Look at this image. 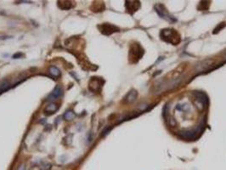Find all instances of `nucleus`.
<instances>
[{
  "label": "nucleus",
  "mask_w": 226,
  "mask_h": 170,
  "mask_svg": "<svg viewBox=\"0 0 226 170\" xmlns=\"http://www.w3.org/2000/svg\"><path fill=\"white\" fill-rule=\"evenodd\" d=\"M161 39L168 44L178 45L181 42V36L179 32L173 28H165L160 32Z\"/></svg>",
  "instance_id": "1"
},
{
  "label": "nucleus",
  "mask_w": 226,
  "mask_h": 170,
  "mask_svg": "<svg viewBox=\"0 0 226 170\" xmlns=\"http://www.w3.org/2000/svg\"><path fill=\"white\" fill-rule=\"evenodd\" d=\"M145 54V49L143 48L140 44L134 42L132 43L129 46V60L131 64H136L141 59Z\"/></svg>",
  "instance_id": "2"
},
{
  "label": "nucleus",
  "mask_w": 226,
  "mask_h": 170,
  "mask_svg": "<svg viewBox=\"0 0 226 170\" xmlns=\"http://www.w3.org/2000/svg\"><path fill=\"white\" fill-rule=\"evenodd\" d=\"M98 28L102 34L106 36H110L115 32H118L120 31L119 27H117L111 23H103L98 26Z\"/></svg>",
  "instance_id": "3"
},
{
  "label": "nucleus",
  "mask_w": 226,
  "mask_h": 170,
  "mask_svg": "<svg viewBox=\"0 0 226 170\" xmlns=\"http://www.w3.org/2000/svg\"><path fill=\"white\" fill-rule=\"evenodd\" d=\"M105 83L104 79L98 77H93L89 82V89L93 93L100 92Z\"/></svg>",
  "instance_id": "4"
},
{
  "label": "nucleus",
  "mask_w": 226,
  "mask_h": 170,
  "mask_svg": "<svg viewBox=\"0 0 226 170\" xmlns=\"http://www.w3.org/2000/svg\"><path fill=\"white\" fill-rule=\"evenodd\" d=\"M155 9L156 10L157 14L159 15L163 19H166L167 21H169V22H174L175 19L169 14V12L167 10V9L165 8V6L162 4H157V5L155 6Z\"/></svg>",
  "instance_id": "5"
},
{
  "label": "nucleus",
  "mask_w": 226,
  "mask_h": 170,
  "mask_svg": "<svg viewBox=\"0 0 226 170\" xmlns=\"http://www.w3.org/2000/svg\"><path fill=\"white\" fill-rule=\"evenodd\" d=\"M75 55L77 58V61H79L80 65L84 70H95V69H97V66H94L93 64H91L89 61V60L87 59V57L84 56V55H82V54L77 55V54H75Z\"/></svg>",
  "instance_id": "6"
},
{
  "label": "nucleus",
  "mask_w": 226,
  "mask_h": 170,
  "mask_svg": "<svg viewBox=\"0 0 226 170\" xmlns=\"http://www.w3.org/2000/svg\"><path fill=\"white\" fill-rule=\"evenodd\" d=\"M125 7L128 12L130 14H133L140 8V2L139 1H126Z\"/></svg>",
  "instance_id": "7"
},
{
  "label": "nucleus",
  "mask_w": 226,
  "mask_h": 170,
  "mask_svg": "<svg viewBox=\"0 0 226 170\" xmlns=\"http://www.w3.org/2000/svg\"><path fill=\"white\" fill-rule=\"evenodd\" d=\"M138 96V92L135 90V89H132L131 91H129L128 93V95L125 96L124 99H123V102L125 104H130V103H133L134 102L136 99H137Z\"/></svg>",
  "instance_id": "8"
},
{
  "label": "nucleus",
  "mask_w": 226,
  "mask_h": 170,
  "mask_svg": "<svg viewBox=\"0 0 226 170\" xmlns=\"http://www.w3.org/2000/svg\"><path fill=\"white\" fill-rule=\"evenodd\" d=\"M194 96L195 97V99L198 100L199 102H201L202 105H207L208 102V96L206 95V94H204L203 92H199L195 91L194 92Z\"/></svg>",
  "instance_id": "9"
},
{
  "label": "nucleus",
  "mask_w": 226,
  "mask_h": 170,
  "mask_svg": "<svg viewBox=\"0 0 226 170\" xmlns=\"http://www.w3.org/2000/svg\"><path fill=\"white\" fill-rule=\"evenodd\" d=\"M73 3L71 1H58V6L60 9H63V10H68L73 8Z\"/></svg>",
  "instance_id": "10"
},
{
  "label": "nucleus",
  "mask_w": 226,
  "mask_h": 170,
  "mask_svg": "<svg viewBox=\"0 0 226 170\" xmlns=\"http://www.w3.org/2000/svg\"><path fill=\"white\" fill-rule=\"evenodd\" d=\"M213 61H212V60H207V61H202L201 63H200L199 65H197L196 70L200 71V72L205 71L206 69H208L210 65H213Z\"/></svg>",
  "instance_id": "11"
},
{
  "label": "nucleus",
  "mask_w": 226,
  "mask_h": 170,
  "mask_svg": "<svg viewBox=\"0 0 226 170\" xmlns=\"http://www.w3.org/2000/svg\"><path fill=\"white\" fill-rule=\"evenodd\" d=\"M59 107L58 105L55 104V103H49V105L46 106V108L44 109V112L45 114H53L55 112H57Z\"/></svg>",
  "instance_id": "12"
},
{
  "label": "nucleus",
  "mask_w": 226,
  "mask_h": 170,
  "mask_svg": "<svg viewBox=\"0 0 226 170\" xmlns=\"http://www.w3.org/2000/svg\"><path fill=\"white\" fill-rule=\"evenodd\" d=\"M62 93H63L62 88L61 87L60 85H58V86H56L55 88L54 89L53 93L49 95L48 100H51V99H54V98H58V97H60V96L62 95Z\"/></svg>",
  "instance_id": "13"
},
{
  "label": "nucleus",
  "mask_w": 226,
  "mask_h": 170,
  "mask_svg": "<svg viewBox=\"0 0 226 170\" xmlns=\"http://www.w3.org/2000/svg\"><path fill=\"white\" fill-rule=\"evenodd\" d=\"M49 72L51 74V76H53L54 78H59L61 76V72L58 69L56 66H50L49 68Z\"/></svg>",
  "instance_id": "14"
},
{
  "label": "nucleus",
  "mask_w": 226,
  "mask_h": 170,
  "mask_svg": "<svg viewBox=\"0 0 226 170\" xmlns=\"http://www.w3.org/2000/svg\"><path fill=\"white\" fill-rule=\"evenodd\" d=\"M74 118H75V113L72 111H68L64 114V118L67 121H71L72 119H74Z\"/></svg>",
  "instance_id": "15"
},
{
  "label": "nucleus",
  "mask_w": 226,
  "mask_h": 170,
  "mask_svg": "<svg viewBox=\"0 0 226 170\" xmlns=\"http://www.w3.org/2000/svg\"><path fill=\"white\" fill-rule=\"evenodd\" d=\"M9 88V83L7 82V81H4L2 83H0V94L3 93V92L8 90Z\"/></svg>",
  "instance_id": "16"
},
{
  "label": "nucleus",
  "mask_w": 226,
  "mask_h": 170,
  "mask_svg": "<svg viewBox=\"0 0 226 170\" xmlns=\"http://www.w3.org/2000/svg\"><path fill=\"white\" fill-rule=\"evenodd\" d=\"M226 26V23H225V22H223V23H220V24H219V25H218V26L217 27H216V28L214 29V32H213V34H216V33H218V32L219 31L222 30V29H223V28H224V26Z\"/></svg>",
  "instance_id": "17"
},
{
  "label": "nucleus",
  "mask_w": 226,
  "mask_h": 170,
  "mask_svg": "<svg viewBox=\"0 0 226 170\" xmlns=\"http://www.w3.org/2000/svg\"><path fill=\"white\" fill-rule=\"evenodd\" d=\"M17 170H26V165H25V163H22L21 166H19V168H18Z\"/></svg>",
  "instance_id": "18"
}]
</instances>
